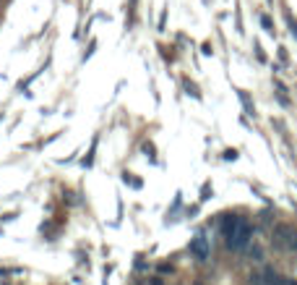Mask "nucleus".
Here are the masks:
<instances>
[{"mask_svg": "<svg viewBox=\"0 0 297 285\" xmlns=\"http://www.w3.org/2000/svg\"><path fill=\"white\" fill-rule=\"evenodd\" d=\"M274 246H277V249H284V251L297 249V230L292 225H277V228H274Z\"/></svg>", "mask_w": 297, "mask_h": 285, "instance_id": "obj_1", "label": "nucleus"}, {"mask_svg": "<svg viewBox=\"0 0 297 285\" xmlns=\"http://www.w3.org/2000/svg\"><path fill=\"white\" fill-rule=\"evenodd\" d=\"M250 238H253V225L245 222V220L240 217V222H238V228H235L232 238H227V246H230V249H235V251H242V249L250 243Z\"/></svg>", "mask_w": 297, "mask_h": 285, "instance_id": "obj_2", "label": "nucleus"}, {"mask_svg": "<svg viewBox=\"0 0 297 285\" xmlns=\"http://www.w3.org/2000/svg\"><path fill=\"white\" fill-rule=\"evenodd\" d=\"M190 254L198 259V262H206L209 254H211V246H209V238L206 236H196L190 241Z\"/></svg>", "mask_w": 297, "mask_h": 285, "instance_id": "obj_3", "label": "nucleus"}, {"mask_svg": "<svg viewBox=\"0 0 297 285\" xmlns=\"http://www.w3.org/2000/svg\"><path fill=\"white\" fill-rule=\"evenodd\" d=\"M253 280H256V285H287L284 277H281L279 272H274V269H266L263 275L253 277Z\"/></svg>", "mask_w": 297, "mask_h": 285, "instance_id": "obj_4", "label": "nucleus"}, {"mask_svg": "<svg viewBox=\"0 0 297 285\" xmlns=\"http://www.w3.org/2000/svg\"><path fill=\"white\" fill-rule=\"evenodd\" d=\"M238 222H240L238 215H227L224 220H222V236H224V238H232L235 228H238Z\"/></svg>", "mask_w": 297, "mask_h": 285, "instance_id": "obj_5", "label": "nucleus"}, {"mask_svg": "<svg viewBox=\"0 0 297 285\" xmlns=\"http://www.w3.org/2000/svg\"><path fill=\"white\" fill-rule=\"evenodd\" d=\"M261 24L269 29V32H274V29H271V19H269V16H263V19H261Z\"/></svg>", "mask_w": 297, "mask_h": 285, "instance_id": "obj_6", "label": "nucleus"}, {"mask_svg": "<svg viewBox=\"0 0 297 285\" xmlns=\"http://www.w3.org/2000/svg\"><path fill=\"white\" fill-rule=\"evenodd\" d=\"M224 157H227V160H235V157H238V152H235V149H230V152H224Z\"/></svg>", "mask_w": 297, "mask_h": 285, "instance_id": "obj_7", "label": "nucleus"}, {"mask_svg": "<svg viewBox=\"0 0 297 285\" xmlns=\"http://www.w3.org/2000/svg\"><path fill=\"white\" fill-rule=\"evenodd\" d=\"M193 285H201V283H193Z\"/></svg>", "mask_w": 297, "mask_h": 285, "instance_id": "obj_8", "label": "nucleus"}, {"mask_svg": "<svg viewBox=\"0 0 297 285\" xmlns=\"http://www.w3.org/2000/svg\"><path fill=\"white\" fill-rule=\"evenodd\" d=\"M289 285H297V283H289Z\"/></svg>", "mask_w": 297, "mask_h": 285, "instance_id": "obj_9", "label": "nucleus"}]
</instances>
